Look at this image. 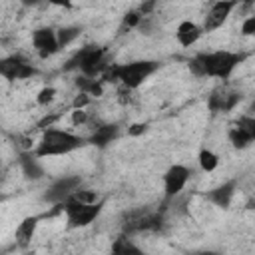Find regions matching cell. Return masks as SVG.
<instances>
[{"mask_svg": "<svg viewBox=\"0 0 255 255\" xmlns=\"http://www.w3.org/2000/svg\"><path fill=\"white\" fill-rule=\"evenodd\" d=\"M245 54L233 50H209L197 52L189 60V70L197 78H215V80H229L233 72L243 64Z\"/></svg>", "mask_w": 255, "mask_h": 255, "instance_id": "cell-1", "label": "cell"}, {"mask_svg": "<svg viewBox=\"0 0 255 255\" xmlns=\"http://www.w3.org/2000/svg\"><path fill=\"white\" fill-rule=\"evenodd\" d=\"M90 102H92V96H90V94H86V92H78L76 98L72 100V110H76V108H86Z\"/></svg>", "mask_w": 255, "mask_h": 255, "instance_id": "cell-23", "label": "cell"}, {"mask_svg": "<svg viewBox=\"0 0 255 255\" xmlns=\"http://www.w3.org/2000/svg\"><path fill=\"white\" fill-rule=\"evenodd\" d=\"M239 100H241L239 92H235L227 86H219L209 94L207 106L211 112H231L239 104Z\"/></svg>", "mask_w": 255, "mask_h": 255, "instance_id": "cell-12", "label": "cell"}, {"mask_svg": "<svg viewBox=\"0 0 255 255\" xmlns=\"http://www.w3.org/2000/svg\"><path fill=\"white\" fill-rule=\"evenodd\" d=\"M110 64H106V50L100 46H84L70 58L66 70H78L82 76L98 78L104 74V70Z\"/></svg>", "mask_w": 255, "mask_h": 255, "instance_id": "cell-5", "label": "cell"}, {"mask_svg": "<svg viewBox=\"0 0 255 255\" xmlns=\"http://www.w3.org/2000/svg\"><path fill=\"white\" fill-rule=\"evenodd\" d=\"M145 128H147L145 124H131V128L128 129V133H129V135H139V133L145 131Z\"/></svg>", "mask_w": 255, "mask_h": 255, "instance_id": "cell-26", "label": "cell"}, {"mask_svg": "<svg viewBox=\"0 0 255 255\" xmlns=\"http://www.w3.org/2000/svg\"><path fill=\"white\" fill-rule=\"evenodd\" d=\"M235 193H237V179H227V181H223V183H219L217 187H213L205 197L213 203V205H217V207H229L231 205V201H233V197H235Z\"/></svg>", "mask_w": 255, "mask_h": 255, "instance_id": "cell-14", "label": "cell"}, {"mask_svg": "<svg viewBox=\"0 0 255 255\" xmlns=\"http://www.w3.org/2000/svg\"><path fill=\"white\" fill-rule=\"evenodd\" d=\"M54 98H56V88L54 86H44L36 96V104L38 106H48V104L54 102Z\"/></svg>", "mask_w": 255, "mask_h": 255, "instance_id": "cell-21", "label": "cell"}, {"mask_svg": "<svg viewBox=\"0 0 255 255\" xmlns=\"http://www.w3.org/2000/svg\"><path fill=\"white\" fill-rule=\"evenodd\" d=\"M112 251H114V253H118V255H128V253L137 255V253H141V249H139L137 245H133V243H131L129 239H126V237L116 239V243L112 245Z\"/></svg>", "mask_w": 255, "mask_h": 255, "instance_id": "cell-20", "label": "cell"}, {"mask_svg": "<svg viewBox=\"0 0 255 255\" xmlns=\"http://www.w3.org/2000/svg\"><path fill=\"white\" fill-rule=\"evenodd\" d=\"M80 185H82L80 175H62V177L54 179V181L48 185V189H46V193H44V201L54 203V205H60V203H62L64 199H68Z\"/></svg>", "mask_w": 255, "mask_h": 255, "instance_id": "cell-8", "label": "cell"}, {"mask_svg": "<svg viewBox=\"0 0 255 255\" xmlns=\"http://www.w3.org/2000/svg\"><path fill=\"white\" fill-rule=\"evenodd\" d=\"M157 70H159V62H155V60H131V62H126V64L108 66L102 76L108 82L122 84L124 90H137Z\"/></svg>", "mask_w": 255, "mask_h": 255, "instance_id": "cell-3", "label": "cell"}, {"mask_svg": "<svg viewBox=\"0 0 255 255\" xmlns=\"http://www.w3.org/2000/svg\"><path fill=\"white\" fill-rule=\"evenodd\" d=\"M38 221H40V217L30 215V217H24V219L18 223L14 237H16V241H18L22 247H26V245H28V243L34 239L36 229H38Z\"/></svg>", "mask_w": 255, "mask_h": 255, "instance_id": "cell-17", "label": "cell"}, {"mask_svg": "<svg viewBox=\"0 0 255 255\" xmlns=\"http://www.w3.org/2000/svg\"><path fill=\"white\" fill-rule=\"evenodd\" d=\"M197 163L203 173H213L219 167V155L209 147H201L197 153Z\"/></svg>", "mask_w": 255, "mask_h": 255, "instance_id": "cell-18", "label": "cell"}, {"mask_svg": "<svg viewBox=\"0 0 255 255\" xmlns=\"http://www.w3.org/2000/svg\"><path fill=\"white\" fill-rule=\"evenodd\" d=\"M80 34H82V28L80 26H62V28H58L56 30V38H58L60 50L66 48V46H70L76 38H80Z\"/></svg>", "mask_w": 255, "mask_h": 255, "instance_id": "cell-19", "label": "cell"}, {"mask_svg": "<svg viewBox=\"0 0 255 255\" xmlns=\"http://www.w3.org/2000/svg\"><path fill=\"white\" fill-rule=\"evenodd\" d=\"M90 122V114L86 112V108H76L72 112V124L74 126H84Z\"/></svg>", "mask_w": 255, "mask_h": 255, "instance_id": "cell-22", "label": "cell"}, {"mask_svg": "<svg viewBox=\"0 0 255 255\" xmlns=\"http://www.w3.org/2000/svg\"><path fill=\"white\" fill-rule=\"evenodd\" d=\"M227 139H229V143H231L233 147H237V149L249 147V145L253 143V139H255V118H251V116H241V118L235 122V126L229 128Z\"/></svg>", "mask_w": 255, "mask_h": 255, "instance_id": "cell-10", "label": "cell"}, {"mask_svg": "<svg viewBox=\"0 0 255 255\" xmlns=\"http://www.w3.org/2000/svg\"><path fill=\"white\" fill-rule=\"evenodd\" d=\"M241 34L243 36H253L255 34V16H247L241 22Z\"/></svg>", "mask_w": 255, "mask_h": 255, "instance_id": "cell-25", "label": "cell"}, {"mask_svg": "<svg viewBox=\"0 0 255 255\" xmlns=\"http://www.w3.org/2000/svg\"><path fill=\"white\" fill-rule=\"evenodd\" d=\"M32 48H34V52L38 54L40 60H48L54 54H58L60 52V46H58L56 30L50 28V26L36 28L32 32Z\"/></svg>", "mask_w": 255, "mask_h": 255, "instance_id": "cell-9", "label": "cell"}, {"mask_svg": "<svg viewBox=\"0 0 255 255\" xmlns=\"http://www.w3.org/2000/svg\"><path fill=\"white\" fill-rule=\"evenodd\" d=\"M118 135H120V126L118 124H100L98 128H94L92 135L86 137V139H88V143H92L96 147H106L114 139H118Z\"/></svg>", "mask_w": 255, "mask_h": 255, "instance_id": "cell-15", "label": "cell"}, {"mask_svg": "<svg viewBox=\"0 0 255 255\" xmlns=\"http://www.w3.org/2000/svg\"><path fill=\"white\" fill-rule=\"evenodd\" d=\"M34 76H38V70L24 56L12 54V56L0 58V78H4L6 82H22Z\"/></svg>", "mask_w": 255, "mask_h": 255, "instance_id": "cell-6", "label": "cell"}, {"mask_svg": "<svg viewBox=\"0 0 255 255\" xmlns=\"http://www.w3.org/2000/svg\"><path fill=\"white\" fill-rule=\"evenodd\" d=\"M46 2L52 6H58V8H70L74 4V0H46Z\"/></svg>", "mask_w": 255, "mask_h": 255, "instance_id": "cell-27", "label": "cell"}, {"mask_svg": "<svg viewBox=\"0 0 255 255\" xmlns=\"http://www.w3.org/2000/svg\"><path fill=\"white\" fill-rule=\"evenodd\" d=\"M235 6H237V0H215L203 16V22H201L203 32H215L217 28H221L231 16V12L235 10Z\"/></svg>", "mask_w": 255, "mask_h": 255, "instance_id": "cell-7", "label": "cell"}, {"mask_svg": "<svg viewBox=\"0 0 255 255\" xmlns=\"http://www.w3.org/2000/svg\"><path fill=\"white\" fill-rule=\"evenodd\" d=\"M141 12H137V10H131L129 14H126V18H124V24L128 26V28H133V26H139V22H141Z\"/></svg>", "mask_w": 255, "mask_h": 255, "instance_id": "cell-24", "label": "cell"}, {"mask_svg": "<svg viewBox=\"0 0 255 255\" xmlns=\"http://www.w3.org/2000/svg\"><path fill=\"white\" fill-rule=\"evenodd\" d=\"M20 167L28 179H40L44 175V167L40 165V157L34 151H22L20 153Z\"/></svg>", "mask_w": 255, "mask_h": 255, "instance_id": "cell-16", "label": "cell"}, {"mask_svg": "<svg viewBox=\"0 0 255 255\" xmlns=\"http://www.w3.org/2000/svg\"><path fill=\"white\" fill-rule=\"evenodd\" d=\"M203 34H205V32H203L201 24H197V22H193V20H181V22L177 24V28H175V40H177V44H179L181 48H191V46H195V44L201 40Z\"/></svg>", "mask_w": 255, "mask_h": 255, "instance_id": "cell-13", "label": "cell"}, {"mask_svg": "<svg viewBox=\"0 0 255 255\" xmlns=\"http://www.w3.org/2000/svg\"><path fill=\"white\" fill-rule=\"evenodd\" d=\"M56 207L64 213L68 229H82V227L92 225L100 217V213L104 209V201L102 199H96V201H78L74 197H68L60 205H56Z\"/></svg>", "mask_w": 255, "mask_h": 255, "instance_id": "cell-4", "label": "cell"}, {"mask_svg": "<svg viewBox=\"0 0 255 255\" xmlns=\"http://www.w3.org/2000/svg\"><path fill=\"white\" fill-rule=\"evenodd\" d=\"M191 177V169L183 163H173L165 169L163 173V193L165 197H175L183 191V187L187 185Z\"/></svg>", "mask_w": 255, "mask_h": 255, "instance_id": "cell-11", "label": "cell"}, {"mask_svg": "<svg viewBox=\"0 0 255 255\" xmlns=\"http://www.w3.org/2000/svg\"><path fill=\"white\" fill-rule=\"evenodd\" d=\"M24 6H38V4H42V2H46V0H20Z\"/></svg>", "mask_w": 255, "mask_h": 255, "instance_id": "cell-28", "label": "cell"}, {"mask_svg": "<svg viewBox=\"0 0 255 255\" xmlns=\"http://www.w3.org/2000/svg\"><path fill=\"white\" fill-rule=\"evenodd\" d=\"M86 143H88V139L80 133L48 126L42 129V135L34 147V153L40 159L42 157H60V155H68V153L82 149Z\"/></svg>", "mask_w": 255, "mask_h": 255, "instance_id": "cell-2", "label": "cell"}]
</instances>
